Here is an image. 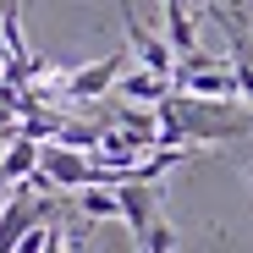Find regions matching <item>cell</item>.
Instances as JSON below:
<instances>
[{
    "instance_id": "obj_1",
    "label": "cell",
    "mask_w": 253,
    "mask_h": 253,
    "mask_svg": "<svg viewBox=\"0 0 253 253\" xmlns=\"http://www.w3.org/2000/svg\"><path fill=\"white\" fill-rule=\"evenodd\" d=\"M121 22H126V50H132L138 55V66L143 72H160V77H176V50L171 44H165V39H154L149 28H138V17H132V6H126V0H121Z\"/></svg>"
},
{
    "instance_id": "obj_2",
    "label": "cell",
    "mask_w": 253,
    "mask_h": 253,
    "mask_svg": "<svg viewBox=\"0 0 253 253\" xmlns=\"http://www.w3.org/2000/svg\"><path fill=\"white\" fill-rule=\"evenodd\" d=\"M121 77H126V50H116V55L94 61V66H77V72H72V83H66V99H72V105L99 99V94H110V88H116Z\"/></svg>"
},
{
    "instance_id": "obj_3",
    "label": "cell",
    "mask_w": 253,
    "mask_h": 253,
    "mask_svg": "<svg viewBox=\"0 0 253 253\" xmlns=\"http://www.w3.org/2000/svg\"><path fill=\"white\" fill-rule=\"evenodd\" d=\"M44 176L55 187L83 193V187H94V160L77 154V149H66V143H44Z\"/></svg>"
},
{
    "instance_id": "obj_4",
    "label": "cell",
    "mask_w": 253,
    "mask_h": 253,
    "mask_svg": "<svg viewBox=\"0 0 253 253\" xmlns=\"http://www.w3.org/2000/svg\"><path fill=\"white\" fill-rule=\"evenodd\" d=\"M116 193H121V220H126V231H132V242L143 248V237L160 226L154 187H149V182H126V187H116Z\"/></svg>"
},
{
    "instance_id": "obj_5",
    "label": "cell",
    "mask_w": 253,
    "mask_h": 253,
    "mask_svg": "<svg viewBox=\"0 0 253 253\" xmlns=\"http://www.w3.org/2000/svg\"><path fill=\"white\" fill-rule=\"evenodd\" d=\"M220 22H226V39H231V66L242 77V94L253 99V33H248V17H242V0H231V17L220 11Z\"/></svg>"
},
{
    "instance_id": "obj_6",
    "label": "cell",
    "mask_w": 253,
    "mask_h": 253,
    "mask_svg": "<svg viewBox=\"0 0 253 253\" xmlns=\"http://www.w3.org/2000/svg\"><path fill=\"white\" fill-rule=\"evenodd\" d=\"M39 165H44V143L17 138V143L6 149V160H0V187H22L28 176H39Z\"/></svg>"
},
{
    "instance_id": "obj_7",
    "label": "cell",
    "mask_w": 253,
    "mask_h": 253,
    "mask_svg": "<svg viewBox=\"0 0 253 253\" xmlns=\"http://www.w3.org/2000/svg\"><path fill=\"white\" fill-rule=\"evenodd\" d=\"M116 88H121V99H132V105H154V110H160L165 99L176 94V83H171V77H160V72H143V66H138V72H126Z\"/></svg>"
},
{
    "instance_id": "obj_8",
    "label": "cell",
    "mask_w": 253,
    "mask_h": 253,
    "mask_svg": "<svg viewBox=\"0 0 253 253\" xmlns=\"http://www.w3.org/2000/svg\"><path fill=\"white\" fill-rule=\"evenodd\" d=\"M165 44H171L182 61L198 55V28H193V11L176 6V0H165Z\"/></svg>"
},
{
    "instance_id": "obj_9",
    "label": "cell",
    "mask_w": 253,
    "mask_h": 253,
    "mask_svg": "<svg viewBox=\"0 0 253 253\" xmlns=\"http://www.w3.org/2000/svg\"><path fill=\"white\" fill-rule=\"evenodd\" d=\"M77 209L88 220H121V193L116 187H83L77 193Z\"/></svg>"
},
{
    "instance_id": "obj_10",
    "label": "cell",
    "mask_w": 253,
    "mask_h": 253,
    "mask_svg": "<svg viewBox=\"0 0 253 253\" xmlns=\"http://www.w3.org/2000/svg\"><path fill=\"white\" fill-rule=\"evenodd\" d=\"M143 248H149V253H176V248H182V231H176L171 220H160V226L143 237Z\"/></svg>"
},
{
    "instance_id": "obj_11",
    "label": "cell",
    "mask_w": 253,
    "mask_h": 253,
    "mask_svg": "<svg viewBox=\"0 0 253 253\" xmlns=\"http://www.w3.org/2000/svg\"><path fill=\"white\" fill-rule=\"evenodd\" d=\"M44 242H50V226H33V231L22 237V248H17V253H44Z\"/></svg>"
},
{
    "instance_id": "obj_12",
    "label": "cell",
    "mask_w": 253,
    "mask_h": 253,
    "mask_svg": "<svg viewBox=\"0 0 253 253\" xmlns=\"http://www.w3.org/2000/svg\"><path fill=\"white\" fill-rule=\"evenodd\" d=\"M44 253H66V231H61V226H50V242H44Z\"/></svg>"
},
{
    "instance_id": "obj_13",
    "label": "cell",
    "mask_w": 253,
    "mask_h": 253,
    "mask_svg": "<svg viewBox=\"0 0 253 253\" xmlns=\"http://www.w3.org/2000/svg\"><path fill=\"white\" fill-rule=\"evenodd\" d=\"M176 6H187V11H215V17H220V6H215V0H176Z\"/></svg>"
},
{
    "instance_id": "obj_14",
    "label": "cell",
    "mask_w": 253,
    "mask_h": 253,
    "mask_svg": "<svg viewBox=\"0 0 253 253\" xmlns=\"http://www.w3.org/2000/svg\"><path fill=\"white\" fill-rule=\"evenodd\" d=\"M6 149H11V138H0V160H6Z\"/></svg>"
},
{
    "instance_id": "obj_15",
    "label": "cell",
    "mask_w": 253,
    "mask_h": 253,
    "mask_svg": "<svg viewBox=\"0 0 253 253\" xmlns=\"http://www.w3.org/2000/svg\"><path fill=\"white\" fill-rule=\"evenodd\" d=\"M0 88H6V66H0Z\"/></svg>"
},
{
    "instance_id": "obj_16",
    "label": "cell",
    "mask_w": 253,
    "mask_h": 253,
    "mask_svg": "<svg viewBox=\"0 0 253 253\" xmlns=\"http://www.w3.org/2000/svg\"><path fill=\"white\" fill-rule=\"evenodd\" d=\"M0 44H6V28H0Z\"/></svg>"
},
{
    "instance_id": "obj_17",
    "label": "cell",
    "mask_w": 253,
    "mask_h": 253,
    "mask_svg": "<svg viewBox=\"0 0 253 253\" xmlns=\"http://www.w3.org/2000/svg\"><path fill=\"white\" fill-rule=\"evenodd\" d=\"M138 253H149V248H138Z\"/></svg>"
}]
</instances>
